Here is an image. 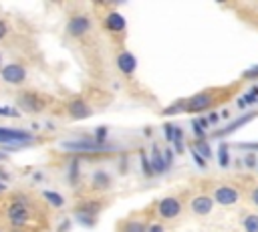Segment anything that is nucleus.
I'll use <instances>...</instances> for the list:
<instances>
[{
  "label": "nucleus",
  "instance_id": "f8f14e48",
  "mask_svg": "<svg viewBox=\"0 0 258 232\" xmlns=\"http://www.w3.org/2000/svg\"><path fill=\"white\" fill-rule=\"evenodd\" d=\"M149 220L143 214H131L119 222V232H147Z\"/></svg>",
  "mask_w": 258,
  "mask_h": 232
},
{
  "label": "nucleus",
  "instance_id": "c85d7f7f",
  "mask_svg": "<svg viewBox=\"0 0 258 232\" xmlns=\"http://www.w3.org/2000/svg\"><path fill=\"white\" fill-rule=\"evenodd\" d=\"M191 155H194V159H196V163H198L200 167H206V165H208V163H206V159H204L196 149H191Z\"/></svg>",
  "mask_w": 258,
  "mask_h": 232
},
{
  "label": "nucleus",
  "instance_id": "72a5a7b5",
  "mask_svg": "<svg viewBox=\"0 0 258 232\" xmlns=\"http://www.w3.org/2000/svg\"><path fill=\"white\" fill-rule=\"evenodd\" d=\"M10 232H28L26 228H10Z\"/></svg>",
  "mask_w": 258,
  "mask_h": 232
},
{
  "label": "nucleus",
  "instance_id": "9b49d317",
  "mask_svg": "<svg viewBox=\"0 0 258 232\" xmlns=\"http://www.w3.org/2000/svg\"><path fill=\"white\" fill-rule=\"evenodd\" d=\"M34 135L18 127H0V143H28Z\"/></svg>",
  "mask_w": 258,
  "mask_h": 232
},
{
  "label": "nucleus",
  "instance_id": "39448f33",
  "mask_svg": "<svg viewBox=\"0 0 258 232\" xmlns=\"http://www.w3.org/2000/svg\"><path fill=\"white\" fill-rule=\"evenodd\" d=\"M155 214L161 220H177L183 214V204L177 196H165L155 204Z\"/></svg>",
  "mask_w": 258,
  "mask_h": 232
},
{
  "label": "nucleus",
  "instance_id": "c9c22d12",
  "mask_svg": "<svg viewBox=\"0 0 258 232\" xmlns=\"http://www.w3.org/2000/svg\"><path fill=\"white\" fill-rule=\"evenodd\" d=\"M2 159H6V153H4V151H0V161H2Z\"/></svg>",
  "mask_w": 258,
  "mask_h": 232
},
{
  "label": "nucleus",
  "instance_id": "4be33fe9",
  "mask_svg": "<svg viewBox=\"0 0 258 232\" xmlns=\"http://www.w3.org/2000/svg\"><path fill=\"white\" fill-rule=\"evenodd\" d=\"M196 145H198V149H196V151H198V153H202V157H204V159L212 157V151H210V147H208V143H206V141L198 139V141H196Z\"/></svg>",
  "mask_w": 258,
  "mask_h": 232
},
{
  "label": "nucleus",
  "instance_id": "423d86ee",
  "mask_svg": "<svg viewBox=\"0 0 258 232\" xmlns=\"http://www.w3.org/2000/svg\"><path fill=\"white\" fill-rule=\"evenodd\" d=\"M62 149L73 151V153H99V151H109L111 147L107 143H101L97 139H73L60 143Z\"/></svg>",
  "mask_w": 258,
  "mask_h": 232
},
{
  "label": "nucleus",
  "instance_id": "2f4dec72",
  "mask_svg": "<svg viewBox=\"0 0 258 232\" xmlns=\"http://www.w3.org/2000/svg\"><path fill=\"white\" fill-rule=\"evenodd\" d=\"M8 178H10V176H8L4 169H0V180H8Z\"/></svg>",
  "mask_w": 258,
  "mask_h": 232
},
{
  "label": "nucleus",
  "instance_id": "20e7f679",
  "mask_svg": "<svg viewBox=\"0 0 258 232\" xmlns=\"http://www.w3.org/2000/svg\"><path fill=\"white\" fill-rule=\"evenodd\" d=\"M103 206H105V202L101 198H87V200H83V202L77 204L75 214H77V218L83 224L93 226L95 220H97V216H99V212L103 210Z\"/></svg>",
  "mask_w": 258,
  "mask_h": 232
},
{
  "label": "nucleus",
  "instance_id": "f3484780",
  "mask_svg": "<svg viewBox=\"0 0 258 232\" xmlns=\"http://www.w3.org/2000/svg\"><path fill=\"white\" fill-rule=\"evenodd\" d=\"M256 115H258L256 111H252V113H246V115H242V117L234 119L232 123H228V125H226V129H220V131H216L214 135H216V137H224V135H230V133H234L238 127H242V125H246L248 121H252Z\"/></svg>",
  "mask_w": 258,
  "mask_h": 232
},
{
  "label": "nucleus",
  "instance_id": "1a4fd4ad",
  "mask_svg": "<svg viewBox=\"0 0 258 232\" xmlns=\"http://www.w3.org/2000/svg\"><path fill=\"white\" fill-rule=\"evenodd\" d=\"M0 75L2 79L8 83V85H22L26 81V69L20 65V63H8L0 69Z\"/></svg>",
  "mask_w": 258,
  "mask_h": 232
},
{
  "label": "nucleus",
  "instance_id": "9d476101",
  "mask_svg": "<svg viewBox=\"0 0 258 232\" xmlns=\"http://www.w3.org/2000/svg\"><path fill=\"white\" fill-rule=\"evenodd\" d=\"M67 115H69V119H73V121H81V119H87V117L93 115V107H91L85 99L77 97V99H71V101L67 103Z\"/></svg>",
  "mask_w": 258,
  "mask_h": 232
},
{
  "label": "nucleus",
  "instance_id": "473e14b6",
  "mask_svg": "<svg viewBox=\"0 0 258 232\" xmlns=\"http://www.w3.org/2000/svg\"><path fill=\"white\" fill-rule=\"evenodd\" d=\"M216 121H218V115H216V113H212V115H210V123H216Z\"/></svg>",
  "mask_w": 258,
  "mask_h": 232
},
{
  "label": "nucleus",
  "instance_id": "a211bd4d",
  "mask_svg": "<svg viewBox=\"0 0 258 232\" xmlns=\"http://www.w3.org/2000/svg\"><path fill=\"white\" fill-rule=\"evenodd\" d=\"M149 163H151L153 173H163V171L169 167V165H167V161H165V157H163V153L159 151V147H157V145H153V147H151Z\"/></svg>",
  "mask_w": 258,
  "mask_h": 232
},
{
  "label": "nucleus",
  "instance_id": "f03ea898",
  "mask_svg": "<svg viewBox=\"0 0 258 232\" xmlns=\"http://www.w3.org/2000/svg\"><path fill=\"white\" fill-rule=\"evenodd\" d=\"M34 216V210H32V204L24 198H14L8 206H6V218L8 222L12 224V228H26L30 224Z\"/></svg>",
  "mask_w": 258,
  "mask_h": 232
},
{
  "label": "nucleus",
  "instance_id": "2eb2a0df",
  "mask_svg": "<svg viewBox=\"0 0 258 232\" xmlns=\"http://www.w3.org/2000/svg\"><path fill=\"white\" fill-rule=\"evenodd\" d=\"M115 65H117V69H119L123 75H133L135 69H137V59H135V54L129 52V50H119L117 56H115Z\"/></svg>",
  "mask_w": 258,
  "mask_h": 232
},
{
  "label": "nucleus",
  "instance_id": "412c9836",
  "mask_svg": "<svg viewBox=\"0 0 258 232\" xmlns=\"http://www.w3.org/2000/svg\"><path fill=\"white\" fill-rule=\"evenodd\" d=\"M218 161H220L222 167H228V163H230V155H228V145L226 143H222L220 149H218Z\"/></svg>",
  "mask_w": 258,
  "mask_h": 232
},
{
  "label": "nucleus",
  "instance_id": "7c9ffc66",
  "mask_svg": "<svg viewBox=\"0 0 258 232\" xmlns=\"http://www.w3.org/2000/svg\"><path fill=\"white\" fill-rule=\"evenodd\" d=\"M250 200H252V202L258 206V188H254V190L250 192Z\"/></svg>",
  "mask_w": 258,
  "mask_h": 232
},
{
  "label": "nucleus",
  "instance_id": "f704fd0d",
  "mask_svg": "<svg viewBox=\"0 0 258 232\" xmlns=\"http://www.w3.org/2000/svg\"><path fill=\"white\" fill-rule=\"evenodd\" d=\"M4 190H6V186H4L2 182H0V194H4Z\"/></svg>",
  "mask_w": 258,
  "mask_h": 232
},
{
  "label": "nucleus",
  "instance_id": "bb28decb",
  "mask_svg": "<svg viewBox=\"0 0 258 232\" xmlns=\"http://www.w3.org/2000/svg\"><path fill=\"white\" fill-rule=\"evenodd\" d=\"M244 161H246V165H248V167H256V163H258V161H256V153H252V151H250V153L244 157Z\"/></svg>",
  "mask_w": 258,
  "mask_h": 232
},
{
  "label": "nucleus",
  "instance_id": "393cba45",
  "mask_svg": "<svg viewBox=\"0 0 258 232\" xmlns=\"http://www.w3.org/2000/svg\"><path fill=\"white\" fill-rule=\"evenodd\" d=\"M8 32H10V28H8V22H6L4 18H0V40H4V38L8 36Z\"/></svg>",
  "mask_w": 258,
  "mask_h": 232
},
{
  "label": "nucleus",
  "instance_id": "6ab92c4d",
  "mask_svg": "<svg viewBox=\"0 0 258 232\" xmlns=\"http://www.w3.org/2000/svg\"><path fill=\"white\" fill-rule=\"evenodd\" d=\"M244 232H258V214H246L242 220Z\"/></svg>",
  "mask_w": 258,
  "mask_h": 232
},
{
  "label": "nucleus",
  "instance_id": "7ed1b4c3",
  "mask_svg": "<svg viewBox=\"0 0 258 232\" xmlns=\"http://www.w3.org/2000/svg\"><path fill=\"white\" fill-rule=\"evenodd\" d=\"M16 103L24 113H40L46 109L48 97L38 91H22V93H18Z\"/></svg>",
  "mask_w": 258,
  "mask_h": 232
},
{
  "label": "nucleus",
  "instance_id": "a878e982",
  "mask_svg": "<svg viewBox=\"0 0 258 232\" xmlns=\"http://www.w3.org/2000/svg\"><path fill=\"white\" fill-rule=\"evenodd\" d=\"M141 165H143V169H145V173H147V176H151V173H153L151 163H149V159L145 157V153H141Z\"/></svg>",
  "mask_w": 258,
  "mask_h": 232
},
{
  "label": "nucleus",
  "instance_id": "0eeeda50",
  "mask_svg": "<svg viewBox=\"0 0 258 232\" xmlns=\"http://www.w3.org/2000/svg\"><path fill=\"white\" fill-rule=\"evenodd\" d=\"M91 26H93L91 16L81 12V14H73V16L67 20L64 30H67V34H69L71 38H83L85 34L91 32Z\"/></svg>",
  "mask_w": 258,
  "mask_h": 232
},
{
  "label": "nucleus",
  "instance_id": "f257e3e1",
  "mask_svg": "<svg viewBox=\"0 0 258 232\" xmlns=\"http://www.w3.org/2000/svg\"><path fill=\"white\" fill-rule=\"evenodd\" d=\"M236 89H238V85L228 87V89H224V87L222 89H204V91H200V93H196V95H191L187 99H181L175 105L163 109V113L165 115H173V113H204V111L216 107L218 103L226 101L232 91L236 93Z\"/></svg>",
  "mask_w": 258,
  "mask_h": 232
},
{
  "label": "nucleus",
  "instance_id": "c756f323",
  "mask_svg": "<svg viewBox=\"0 0 258 232\" xmlns=\"http://www.w3.org/2000/svg\"><path fill=\"white\" fill-rule=\"evenodd\" d=\"M163 157H165V161H167V165L171 167V161H173V151H171V149H165V153H163Z\"/></svg>",
  "mask_w": 258,
  "mask_h": 232
},
{
  "label": "nucleus",
  "instance_id": "4468645a",
  "mask_svg": "<svg viewBox=\"0 0 258 232\" xmlns=\"http://www.w3.org/2000/svg\"><path fill=\"white\" fill-rule=\"evenodd\" d=\"M103 26H105L111 34H123V32H125L127 22H125V18H123V14H121V12L111 10V12H107V14H105V18H103Z\"/></svg>",
  "mask_w": 258,
  "mask_h": 232
},
{
  "label": "nucleus",
  "instance_id": "ddd939ff",
  "mask_svg": "<svg viewBox=\"0 0 258 232\" xmlns=\"http://www.w3.org/2000/svg\"><path fill=\"white\" fill-rule=\"evenodd\" d=\"M214 204H216V202H214L212 196L198 194V196L191 198V202H189V210H191V214H196V216H208V214H212Z\"/></svg>",
  "mask_w": 258,
  "mask_h": 232
},
{
  "label": "nucleus",
  "instance_id": "dca6fc26",
  "mask_svg": "<svg viewBox=\"0 0 258 232\" xmlns=\"http://www.w3.org/2000/svg\"><path fill=\"white\" fill-rule=\"evenodd\" d=\"M111 184H113V178H111V173L105 171V169H97V171L91 176V188L97 190V192H105V190H109Z\"/></svg>",
  "mask_w": 258,
  "mask_h": 232
},
{
  "label": "nucleus",
  "instance_id": "cd10ccee",
  "mask_svg": "<svg viewBox=\"0 0 258 232\" xmlns=\"http://www.w3.org/2000/svg\"><path fill=\"white\" fill-rule=\"evenodd\" d=\"M244 101H246V103H256V101H258V89L254 87V89L246 95V99H244Z\"/></svg>",
  "mask_w": 258,
  "mask_h": 232
},
{
  "label": "nucleus",
  "instance_id": "aec40b11",
  "mask_svg": "<svg viewBox=\"0 0 258 232\" xmlns=\"http://www.w3.org/2000/svg\"><path fill=\"white\" fill-rule=\"evenodd\" d=\"M42 198H44V200H48V204H50V206H54V208H60V206L64 204V200H62V196H60L58 192L44 190V192H42Z\"/></svg>",
  "mask_w": 258,
  "mask_h": 232
},
{
  "label": "nucleus",
  "instance_id": "5701e85b",
  "mask_svg": "<svg viewBox=\"0 0 258 232\" xmlns=\"http://www.w3.org/2000/svg\"><path fill=\"white\" fill-rule=\"evenodd\" d=\"M242 79H244V81H246V79H258V65L246 69V71L242 73Z\"/></svg>",
  "mask_w": 258,
  "mask_h": 232
},
{
  "label": "nucleus",
  "instance_id": "b1692460",
  "mask_svg": "<svg viewBox=\"0 0 258 232\" xmlns=\"http://www.w3.org/2000/svg\"><path fill=\"white\" fill-rule=\"evenodd\" d=\"M147 232H167V230H165V226H163L161 222L151 220V222H149V226H147Z\"/></svg>",
  "mask_w": 258,
  "mask_h": 232
},
{
  "label": "nucleus",
  "instance_id": "6e6552de",
  "mask_svg": "<svg viewBox=\"0 0 258 232\" xmlns=\"http://www.w3.org/2000/svg\"><path fill=\"white\" fill-rule=\"evenodd\" d=\"M214 196V202L220 204V206H234L238 200H240V190L236 186H230V184H220L214 188L212 192Z\"/></svg>",
  "mask_w": 258,
  "mask_h": 232
}]
</instances>
